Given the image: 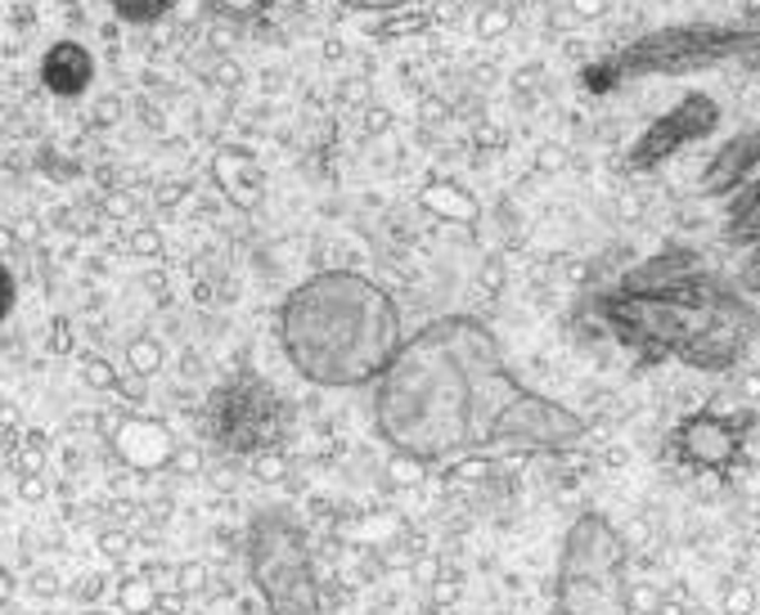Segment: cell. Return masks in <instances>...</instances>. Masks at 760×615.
Wrapping results in <instances>:
<instances>
[{
    "instance_id": "cell-2",
    "label": "cell",
    "mask_w": 760,
    "mask_h": 615,
    "mask_svg": "<svg viewBox=\"0 0 760 615\" xmlns=\"http://www.w3.org/2000/svg\"><path fill=\"white\" fill-rule=\"evenodd\" d=\"M599 319L639 355L680 359L702 374L733 368L760 333L738 284L689 257H658L599 297Z\"/></svg>"
},
{
    "instance_id": "cell-22",
    "label": "cell",
    "mask_w": 760,
    "mask_h": 615,
    "mask_svg": "<svg viewBox=\"0 0 760 615\" xmlns=\"http://www.w3.org/2000/svg\"><path fill=\"white\" fill-rule=\"evenodd\" d=\"M343 10H356V14H392L401 6H409V0H338Z\"/></svg>"
},
{
    "instance_id": "cell-13",
    "label": "cell",
    "mask_w": 760,
    "mask_h": 615,
    "mask_svg": "<svg viewBox=\"0 0 760 615\" xmlns=\"http://www.w3.org/2000/svg\"><path fill=\"white\" fill-rule=\"evenodd\" d=\"M423 207L437 211V216H451V220H473L477 216V202L464 189H455V185H427L423 189Z\"/></svg>"
},
{
    "instance_id": "cell-14",
    "label": "cell",
    "mask_w": 760,
    "mask_h": 615,
    "mask_svg": "<svg viewBox=\"0 0 760 615\" xmlns=\"http://www.w3.org/2000/svg\"><path fill=\"white\" fill-rule=\"evenodd\" d=\"M275 6V0H203V10L211 14V19H221V23H253V19H261L266 10Z\"/></svg>"
},
{
    "instance_id": "cell-27",
    "label": "cell",
    "mask_w": 760,
    "mask_h": 615,
    "mask_svg": "<svg viewBox=\"0 0 760 615\" xmlns=\"http://www.w3.org/2000/svg\"><path fill=\"white\" fill-rule=\"evenodd\" d=\"M216 81H221V86H235V81H239V68H235L230 59H221V63H216Z\"/></svg>"
},
{
    "instance_id": "cell-7",
    "label": "cell",
    "mask_w": 760,
    "mask_h": 615,
    "mask_svg": "<svg viewBox=\"0 0 760 615\" xmlns=\"http://www.w3.org/2000/svg\"><path fill=\"white\" fill-rule=\"evenodd\" d=\"M747 440H751V418L747 414H720V409H698V414H684L671 432V454L689 467H702V472H724L733 467L742 454H747Z\"/></svg>"
},
{
    "instance_id": "cell-17",
    "label": "cell",
    "mask_w": 760,
    "mask_h": 615,
    "mask_svg": "<svg viewBox=\"0 0 760 615\" xmlns=\"http://www.w3.org/2000/svg\"><path fill=\"white\" fill-rule=\"evenodd\" d=\"M253 171V162L244 158V153H221V158H216V180H221L226 185V194H235L239 198V180Z\"/></svg>"
},
{
    "instance_id": "cell-21",
    "label": "cell",
    "mask_w": 760,
    "mask_h": 615,
    "mask_svg": "<svg viewBox=\"0 0 760 615\" xmlns=\"http://www.w3.org/2000/svg\"><path fill=\"white\" fill-rule=\"evenodd\" d=\"M127 248H131V257H158L162 252V238H158V229H136L127 238Z\"/></svg>"
},
{
    "instance_id": "cell-6",
    "label": "cell",
    "mask_w": 760,
    "mask_h": 615,
    "mask_svg": "<svg viewBox=\"0 0 760 615\" xmlns=\"http://www.w3.org/2000/svg\"><path fill=\"white\" fill-rule=\"evenodd\" d=\"M198 427L226 454H261V449H275L279 436L288 432V405L261 378L239 374L207 391Z\"/></svg>"
},
{
    "instance_id": "cell-16",
    "label": "cell",
    "mask_w": 760,
    "mask_h": 615,
    "mask_svg": "<svg viewBox=\"0 0 760 615\" xmlns=\"http://www.w3.org/2000/svg\"><path fill=\"white\" fill-rule=\"evenodd\" d=\"M127 359H131V368H136L140 378H149V374H158V368H162V346L154 337H136L127 346Z\"/></svg>"
},
{
    "instance_id": "cell-23",
    "label": "cell",
    "mask_w": 760,
    "mask_h": 615,
    "mask_svg": "<svg viewBox=\"0 0 760 615\" xmlns=\"http://www.w3.org/2000/svg\"><path fill=\"white\" fill-rule=\"evenodd\" d=\"M253 467H257V476H261V480H275V476H284V458H275V449H261V454H253Z\"/></svg>"
},
{
    "instance_id": "cell-10",
    "label": "cell",
    "mask_w": 760,
    "mask_h": 615,
    "mask_svg": "<svg viewBox=\"0 0 760 615\" xmlns=\"http://www.w3.org/2000/svg\"><path fill=\"white\" fill-rule=\"evenodd\" d=\"M41 81H46L55 95H63V99L86 95V90H90V81H95V59H90V50H86V46H77V41H59V46H50V50H46V59H41Z\"/></svg>"
},
{
    "instance_id": "cell-8",
    "label": "cell",
    "mask_w": 760,
    "mask_h": 615,
    "mask_svg": "<svg viewBox=\"0 0 760 615\" xmlns=\"http://www.w3.org/2000/svg\"><path fill=\"white\" fill-rule=\"evenodd\" d=\"M715 121H720V103H715L711 95H684L671 112H662L653 127H648V131L634 140V149H630V158H625L630 171H653V167H662L667 158H675V153L689 149L693 140L711 136Z\"/></svg>"
},
{
    "instance_id": "cell-11",
    "label": "cell",
    "mask_w": 760,
    "mask_h": 615,
    "mask_svg": "<svg viewBox=\"0 0 760 615\" xmlns=\"http://www.w3.org/2000/svg\"><path fill=\"white\" fill-rule=\"evenodd\" d=\"M742 54H760V14L747 23H702V59L707 63H724V59H742Z\"/></svg>"
},
{
    "instance_id": "cell-19",
    "label": "cell",
    "mask_w": 760,
    "mask_h": 615,
    "mask_svg": "<svg viewBox=\"0 0 760 615\" xmlns=\"http://www.w3.org/2000/svg\"><path fill=\"white\" fill-rule=\"evenodd\" d=\"M122 606H127L131 615H145V611H154V593H149V584H145V579L127 584V588H122Z\"/></svg>"
},
{
    "instance_id": "cell-25",
    "label": "cell",
    "mask_w": 760,
    "mask_h": 615,
    "mask_svg": "<svg viewBox=\"0 0 760 615\" xmlns=\"http://www.w3.org/2000/svg\"><path fill=\"white\" fill-rule=\"evenodd\" d=\"M118 117H122V103L118 99H99L95 103V121H99V127H113Z\"/></svg>"
},
{
    "instance_id": "cell-18",
    "label": "cell",
    "mask_w": 760,
    "mask_h": 615,
    "mask_svg": "<svg viewBox=\"0 0 760 615\" xmlns=\"http://www.w3.org/2000/svg\"><path fill=\"white\" fill-rule=\"evenodd\" d=\"M738 288L756 292L760 297V242H751V252L742 257V270H738Z\"/></svg>"
},
{
    "instance_id": "cell-28",
    "label": "cell",
    "mask_w": 760,
    "mask_h": 615,
    "mask_svg": "<svg viewBox=\"0 0 760 615\" xmlns=\"http://www.w3.org/2000/svg\"><path fill=\"white\" fill-rule=\"evenodd\" d=\"M131 207H136V202H131L127 194H113V198H108V216H127Z\"/></svg>"
},
{
    "instance_id": "cell-12",
    "label": "cell",
    "mask_w": 760,
    "mask_h": 615,
    "mask_svg": "<svg viewBox=\"0 0 760 615\" xmlns=\"http://www.w3.org/2000/svg\"><path fill=\"white\" fill-rule=\"evenodd\" d=\"M724 234H729V242H742V248L760 242V180L747 194H738V202H729Z\"/></svg>"
},
{
    "instance_id": "cell-1",
    "label": "cell",
    "mask_w": 760,
    "mask_h": 615,
    "mask_svg": "<svg viewBox=\"0 0 760 615\" xmlns=\"http://www.w3.org/2000/svg\"><path fill=\"white\" fill-rule=\"evenodd\" d=\"M374 427L409 463H460L491 449H567L585 423L531 391L473 315L409 333L374 383Z\"/></svg>"
},
{
    "instance_id": "cell-4",
    "label": "cell",
    "mask_w": 760,
    "mask_h": 615,
    "mask_svg": "<svg viewBox=\"0 0 760 615\" xmlns=\"http://www.w3.org/2000/svg\"><path fill=\"white\" fill-rule=\"evenodd\" d=\"M545 615H634L625 539L599 508L572 522L559 553L554 602Z\"/></svg>"
},
{
    "instance_id": "cell-5",
    "label": "cell",
    "mask_w": 760,
    "mask_h": 615,
    "mask_svg": "<svg viewBox=\"0 0 760 615\" xmlns=\"http://www.w3.org/2000/svg\"><path fill=\"white\" fill-rule=\"evenodd\" d=\"M248 575L266 602V615H324L315 557L306 526L288 508H257L248 522Z\"/></svg>"
},
{
    "instance_id": "cell-3",
    "label": "cell",
    "mask_w": 760,
    "mask_h": 615,
    "mask_svg": "<svg viewBox=\"0 0 760 615\" xmlns=\"http://www.w3.org/2000/svg\"><path fill=\"white\" fill-rule=\"evenodd\" d=\"M275 328L288 364L324 391L374 387L405 341L396 297L361 270L302 279L284 297Z\"/></svg>"
},
{
    "instance_id": "cell-20",
    "label": "cell",
    "mask_w": 760,
    "mask_h": 615,
    "mask_svg": "<svg viewBox=\"0 0 760 615\" xmlns=\"http://www.w3.org/2000/svg\"><path fill=\"white\" fill-rule=\"evenodd\" d=\"M14 301H19V279L10 275V266H6V261H0V324L10 319Z\"/></svg>"
},
{
    "instance_id": "cell-15",
    "label": "cell",
    "mask_w": 760,
    "mask_h": 615,
    "mask_svg": "<svg viewBox=\"0 0 760 615\" xmlns=\"http://www.w3.org/2000/svg\"><path fill=\"white\" fill-rule=\"evenodd\" d=\"M113 6V14L122 19V23H162L171 10H176V0H108Z\"/></svg>"
},
{
    "instance_id": "cell-24",
    "label": "cell",
    "mask_w": 760,
    "mask_h": 615,
    "mask_svg": "<svg viewBox=\"0 0 760 615\" xmlns=\"http://www.w3.org/2000/svg\"><path fill=\"white\" fill-rule=\"evenodd\" d=\"M207 41H211V50H221V54H226V50L239 41V32H235V23H221V19H216V28H211V37H207Z\"/></svg>"
},
{
    "instance_id": "cell-9",
    "label": "cell",
    "mask_w": 760,
    "mask_h": 615,
    "mask_svg": "<svg viewBox=\"0 0 760 615\" xmlns=\"http://www.w3.org/2000/svg\"><path fill=\"white\" fill-rule=\"evenodd\" d=\"M113 445H118V454H122L131 467H140V472H154V467H162V463L176 458V445H171L167 427L154 423V418H127V423L113 432Z\"/></svg>"
},
{
    "instance_id": "cell-29",
    "label": "cell",
    "mask_w": 760,
    "mask_h": 615,
    "mask_svg": "<svg viewBox=\"0 0 760 615\" xmlns=\"http://www.w3.org/2000/svg\"><path fill=\"white\" fill-rule=\"evenodd\" d=\"M41 495H46V485H41L37 476H28V480H23V499H32V504H37Z\"/></svg>"
},
{
    "instance_id": "cell-26",
    "label": "cell",
    "mask_w": 760,
    "mask_h": 615,
    "mask_svg": "<svg viewBox=\"0 0 760 615\" xmlns=\"http://www.w3.org/2000/svg\"><path fill=\"white\" fill-rule=\"evenodd\" d=\"M86 374H90V383H95V387H113V368H108L103 359H90V364H86Z\"/></svg>"
},
{
    "instance_id": "cell-32",
    "label": "cell",
    "mask_w": 760,
    "mask_h": 615,
    "mask_svg": "<svg viewBox=\"0 0 760 615\" xmlns=\"http://www.w3.org/2000/svg\"><path fill=\"white\" fill-rule=\"evenodd\" d=\"M180 194H185V185H171V189H162V207H167L171 198H180Z\"/></svg>"
},
{
    "instance_id": "cell-31",
    "label": "cell",
    "mask_w": 760,
    "mask_h": 615,
    "mask_svg": "<svg viewBox=\"0 0 760 615\" xmlns=\"http://www.w3.org/2000/svg\"><path fill=\"white\" fill-rule=\"evenodd\" d=\"M14 248V234L10 229H0V252H10Z\"/></svg>"
},
{
    "instance_id": "cell-30",
    "label": "cell",
    "mask_w": 760,
    "mask_h": 615,
    "mask_svg": "<svg viewBox=\"0 0 760 615\" xmlns=\"http://www.w3.org/2000/svg\"><path fill=\"white\" fill-rule=\"evenodd\" d=\"M127 548V535H103V553H122Z\"/></svg>"
}]
</instances>
